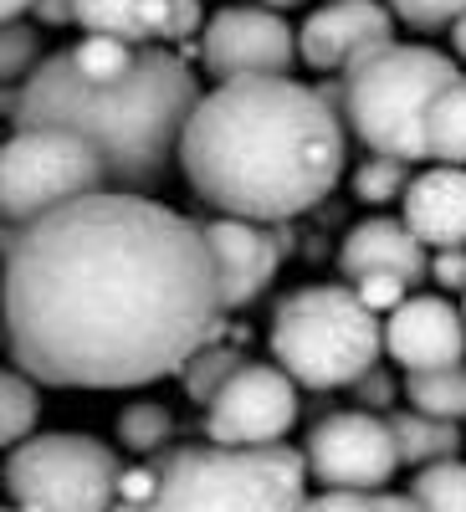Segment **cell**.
Returning <instances> with one entry per match:
<instances>
[{"label":"cell","mask_w":466,"mask_h":512,"mask_svg":"<svg viewBox=\"0 0 466 512\" xmlns=\"http://www.w3.org/2000/svg\"><path fill=\"white\" fill-rule=\"evenodd\" d=\"M31 16H36V21H47V26H77L72 0H31Z\"/></svg>","instance_id":"836d02e7"},{"label":"cell","mask_w":466,"mask_h":512,"mask_svg":"<svg viewBox=\"0 0 466 512\" xmlns=\"http://www.w3.org/2000/svg\"><path fill=\"white\" fill-rule=\"evenodd\" d=\"M159 466H164V456H144L139 466H123L118 472V502L149 507L154 492H159Z\"/></svg>","instance_id":"4dcf8cb0"},{"label":"cell","mask_w":466,"mask_h":512,"mask_svg":"<svg viewBox=\"0 0 466 512\" xmlns=\"http://www.w3.org/2000/svg\"><path fill=\"white\" fill-rule=\"evenodd\" d=\"M385 354L410 369H446L466 359V318L451 297L415 292L385 313Z\"/></svg>","instance_id":"5bb4252c"},{"label":"cell","mask_w":466,"mask_h":512,"mask_svg":"<svg viewBox=\"0 0 466 512\" xmlns=\"http://www.w3.org/2000/svg\"><path fill=\"white\" fill-rule=\"evenodd\" d=\"M461 425H466V420H461Z\"/></svg>","instance_id":"ee69618b"},{"label":"cell","mask_w":466,"mask_h":512,"mask_svg":"<svg viewBox=\"0 0 466 512\" xmlns=\"http://www.w3.org/2000/svg\"><path fill=\"white\" fill-rule=\"evenodd\" d=\"M426 277H431L441 292H466V246H441V251H431Z\"/></svg>","instance_id":"1f68e13d"},{"label":"cell","mask_w":466,"mask_h":512,"mask_svg":"<svg viewBox=\"0 0 466 512\" xmlns=\"http://www.w3.org/2000/svg\"><path fill=\"white\" fill-rule=\"evenodd\" d=\"M41 57H47V41H41V31L31 21H0V88L6 82H26Z\"/></svg>","instance_id":"4316f807"},{"label":"cell","mask_w":466,"mask_h":512,"mask_svg":"<svg viewBox=\"0 0 466 512\" xmlns=\"http://www.w3.org/2000/svg\"><path fill=\"white\" fill-rule=\"evenodd\" d=\"M200 62L216 82L236 77H292L298 67V31L277 6H221L200 26Z\"/></svg>","instance_id":"30bf717a"},{"label":"cell","mask_w":466,"mask_h":512,"mask_svg":"<svg viewBox=\"0 0 466 512\" xmlns=\"http://www.w3.org/2000/svg\"><path fill=\"white\" fill-rule=\"evenodd\" d=\"M262 6H277V11H287V6H308V0H262Z\"/></svg>","instance_id":"ab89813d"},{"label":"cell","mask_w":466,"mask_h":512,"mask_svg":"<svg viewBox=\"0 0 466 512\" xmlns=\"http://www.w3.org/2000/svg\"><path fill=\"white\" fill-rule=\"evenodd\" d=\"M349 395H354L359 410H379V415H385V410L395 405V395H400V379H395L385 364H369V369L349 384Z\"/></svg>","instance_id":"f546056e"},{"label":"cell","mask_w":466,"mask_h":512,"mask_svg":"<svg viewBox=\"0 0 466 512\" xmlns=\"http://www.w3.org/2000/svg\"><path fill=\"white\" fill-rule=\"evenodd\" d=\"M385 6L410 31H446L456 16H466V0H385Z\"/></svg>","instance_id":"83f0119b"},{"label":"cell","mask_w":466,"mask_h":512,"mask_svg":"<svg viewBox=\"0 0 466 512\" xmlns=\"http://www.w3.org/2000/svg\"><path fill=\"white\" fill-rule=\"evenodd\" d=\"M0 512H21V507H11V502H6V507H0Z\"/></svg>","instance_id":"b9f144b4"},{"label":"cell","mask_w":466,"mask_h":512,"mask_svg":"<svg viewBox=\"0 0 466 512\" xmlns=\"http://www.w3.org/2000/svg\"><path fill=\"white\" fill-rule=\"evenodd\" d=\"M0 349H6V318H0Z\"/></svg>","instance_id":"60d3db41"},{"label":"cell","mask_w":466,"mask_h":512,"mask_svg":"<svg viewBox=\"0 0 466 512\" xmlns=\"http://www.w3.org/2000/svg\"><path fill=\"white\" fill-rule=\"evenodd\" d=\"M0 256L6 349L52 390H139L221 338L205 231L149 195H77L26 221Z\"/></svg>","instance_id":"6da1fadb"},{"label":"cell","mask_w":466,"mask_h":512,"mask_svg":"<svg viewBox=\"0 0 466 512\" xmlns=\"http://www.w3.org/2000/svg\"><path fill=\"white\" fill-rule=\"evenodd\" d=\"M400 221L431 251L466 246V164L415 169L400 195Z\"/></svg>","instance_id":"9a60e30c"},{"label":"cell","mask_w":466,"mask_h":512,"mask_svg":"<svg viewBox=\"0 0 466 512\" xmlns=\"http://www.w3.org/2000/svg\"><path fill=\"white\" fill-rule=\"evenodd\" d=\"M298 512H374V492H338V487H323L318 497H303Z\"/></svg>","instance_id":"d6a6232c"},{"label":"cell","mask_w":466,"mask_h":512,"mask_svg":"<svg viewBox=\"0 0 466 512\" xmlns=\"http://www.w3.org/2000/svg\"><path fill=\"white\" fill-rule=\"evenodd\" d=\"M426 159L436 164H466V72L431 98L426 113Z\"/></svg>","instance_id":"d6986e66"},{"label":"cell","mask_w":466,"mask_h":512,"mask_svg":"<svg viewBox=\"0 0 466 512\" xmlns=\"http://www.w3.org/2000/svg\"><path fill=\"white\" fill-rule=\"evenodd\" d=\"M41 420V384L26 369H0V451L21 446Z\"/></svg>","instance_id":"7402d4cb"},{"label":"cell","mask_w":466,"mask_h":512,"mask_svg":"<svg viewBox=\"0 0 466 512\" xmlns=\"http://www.w3.org/2000/svg\"><path fill=\"white\" fill-rule=\"evenodd\" d=\"M16 231H21V226H16V221L6 216V210H0V251H6V246L16 241Z\"/></svg>","instance_id":"74e56055"},{"label":"cell","mask_w":466,"mask_h":512,"mask_svg":"<svg viewBox=\"0 0 466 512\" xmlns=\"http://www.w3.org/2000/svg\"><path fill=\"white\" fill-rule=\"evenodd\" d=\"M395 41V16L385 0H318L298 26V62L313 72H344L364 52Z\"/></svg>","instance_id":"4fadbf2b"},{"label":"cell","mask_w":466,"mask_h":512,"mask_svg":"<svg viewBox=\"0 0 466 512\" xmlns=\"http://www.w3.org/2000/svg\"><path fill=\"white\" fill-rule=\"evenodd\" d=\"M410 497L426 512H466V461L446 456V461H431V466H415Z\"/></svg>","instance_id":"cb8c5ba5"},{"label":"cell","mask_w":466,"mask_h":512,"mask_svg":"<svg viewBox=\"0 0 466 512\" xmlns=\"http://www.w3.org/2000/svg\"><path fill=\"white\" fill-rule=\"evenodd\" d=\"M118 446L129 456H159L169 441H175V410L159 400H129L118 410Z\"/></svg>","instance_id":"44dd1931"},{"label":"cell","mask_w":466,"mask_h":512,"mask_svg":"<svg viewBox=\"0 0 466 512\" xmlns=\"http://www.w3.org/2000/svg\"><path fill=\"white\" fill-rule=\"evenodd\" d=\"M390 436H395V451H400V466H431V461H446L461 451V436L466 425L461 420H441V415H426V410H390Z\"/></svg>","instance_id":"ac0fdd59"},{"label":"cell","mask_w":466,"mask_h":512,"mask_svg":"<svg viewBox=\"0 0 466 512\" xmlns=\"http://www.w3.org/2000/svg\"><path fill=\"white\" fill-rule=\"evenodd\" d=\"M303 461H308V482L338 487V492H379L400 472L390 420L379 410H333V415H323L303 441Z\"/></svg>","instance_id":"9c48e42d"},{"label":"cell","mask_w":466,"mask_h":512,"mask_svg":"<svg viewBox=\"0 0 466 512\" xmlns=\"http://www.w3.org/2000/svg\"><path fill=\"white\" fill-rule=\"evenodd\" d=\"M200 77L164 47H139L134 67L93 82L82 77L67 52L41 57V67L21 82L16 98V128H41V123H62L77 128L108 169V190H134L149 195L169 164L180 154L185 118L200 103Z\"/></svg>","instance_id":"3957f363"},{"label":"cell","mask_w":466,"mask_h":512,"mask_svg":"<svg viewBox=\"0 0 466 512\" xmlns=\"http://www.w3.org/2000/svg\"><path fill=\"white\" fill-rule=\"evenodd\" d=\"M93 190H108V169H103V154L77 128L41 123V128H16L11 139H0V210L16 226Z\"/></svg>","instance_id":"ba28073f"},{"label":"cell","mask_w":466,"mask_h":512,"mask_svg":"<svg viewBox=\"0 0 466 512\" xmlns=\"http://www.w3.org/2000/svg\"><path fill=\"white\" fill-rule=\"evenodd\" d=\"M169 11H175V0H72L82 31L123 36L134 47H159L169 36Z\"/></svg>","instance_id":"e0dca14e"},{"label":"cell","mask_w":466,"mask_h":512,"mask_svg":"<svg viewBox=\"0 0 466 512\" xmlns=\"http://www.w3.org/2000/svg\"><path fill=\"white\" fill-rule=\"evenodd\" d=\"M246 364V354L241 349H231V344H221V338H205V344L180 364V384H185V395L205 410L210 400H216V390Z\"/></svg>","instance_id":"603a6c76"},{"label":"cell","mask_w":466,"mask_h":512,"mask_svg":"<svg viewBox=\"0 0 466 512\" xmlns=\"http://www.w3.org/2000/svg\"><path fill=\"white\" fill-rule=\"evenodd\" d=\"M272 364L298 390H349L385 354V323L349 282H313L287 292L272 313Z\"/></svg>","instance_id":"8992f818"},{"label":"cell","mask_w":466,"mask_h":512,"mask_svg":"<svg viewBox=\"0 0 466 512\" xmlns=\"http://www.w3.org/2000/svg\"><path fill=\"white\" fill-rule=\"evenodd\" d=\"M446 31H451V52H456V57L466 62V16H456V21H451Z\"/></svg>","instance_id":"d590c367"},{"label":"cell","mask_w":466,"mask_h":512,"mask_svg":"<svg viewBox=\"0 0 466 512\" xmlns=\"http://www.w3.org/2000/svg\"><path fill=\"white\" fill-rule=\"evenodd\" d=\"M349 287L359 292V303H364V308H374L379 318H385L390 308H400L405 297H410V282H405V277H395V272H364V277H354Z\"/></svg>","instance_id":"f1b7e54d"},{"label":"cell","mask_w":466,"mask_h":512,"mask_svg":"<svg viewBox=\"0 0 466 512\" xmlns=\"http://www.w3.org/2000/svg\"><path fill=\"white\" fill-rule=\"evenodd\" d=\"M134 57H139L134 41H123V36H98V31H88V36L77 41V47H67V62H72L82 77H93V82L123 77V72L134 67Z\"/></svg>","instance_id":"d4e9b609"},{"label":"cell","mask_w":466,"mask_h":512,"mask_svg":"<svg viewBox=\"0 0 466 512\" xmlns=\"http://www.w3.org/2000/svg\"><path fill=\"white\" fill-rule=\"evenodd\" d=\"M410 175H415V164H405V159H390V154H369V159H359V169H354V200H364V205H400V195H405V185H410Z\"/></svg>","instance_id":"484cf974"},{"label":"cell","mask_w":466,"mask_h":512,"mask_svg":"<svg viewBox=\"0 0 466 512\" xmlns=\"http://www.w3.org/2000/svg\"><path fill=\"white\" fill-rule=\"evenodd\" d=\"M108 512H149V507H134V502H118V497H113V507H108Z\"/></svg>","instance_id":"f35d334b"},{"label":"cell","mask_w":466,"mask_h":512,"mask_svg":"<svg viewBox=\"0 0 466 512\" xmlns=\"http://www.w3.org/2000/svg\"><path fill=\"white\" fill-rule=\"evenodd\" d=\"M349 134L338 108L292 77L216 82L185 118L180 154L190 190L216 216L298 221L344 180Z\"/></svg>","instance_id":"7a4b0ae2"},{"label":"cell","mask_w":466,"mask_h":512,"mask_svg":"<svg viewBox=\"0 0 466 512\" xmlns=\"http://www.w3.org/2000/svg\"><path fill=\"white\" fill-rule=\"evenodd\" d=\"M123 456L88 431L26 436L6 451V497L21 512H108L118 497Z\"/></svg>","instance_id":"52a82bcc"},{"label":"cell","mask_w":466,"mask_h":512,"mask_svg":"<svg viewBox=\"0 0 466 512\" xmlns=\"http://www.w3.org/2000/svg\"><path fill=\"white\" fill-rule=\"evenodd\" d=\"M303 395L282 364L246 359L205 405V436L221 446H267L298 425Z\"/></svg>","instance_id":"8fae6325"},{"label":"cell","mask_w":466,"mask_h":512,"mask_svg":"<svg viewBox=\"0 0 466 512\" xmlns=\"http://www.w3.org/2000/svg\"><path fill=\"white\" fill-rule=\"evenodd\" d=\"M456 57L426 47V41H385L338 72V88H318L344 128L369 149L390 159H426V113L431 98L456 82Z\"/></svg>","instance_id":"277c9868"},{"label":"cell","mask_w":466,"mask_h":512,"mask_svg":"<svg viewBox=\"0 0 466 512\" xmlns=\"http://www.w3.org/2000/svg\"><path fill=\"white\" fill-rule=\"evenodd\" d=\"M400 390L415 410L441 415V420H466V359L446 369H410Z\"/></svg>","instance_id":"ffe728a7"},{"label":"cell","mask_w":466,"mask_h":512,"mask_svg":"<svg viewBox=\"0 0 466 512\" xmlns=\"http://www.w3.org/2000/svg\"><path fill=\"white\" fill-rule=\"evenodd\" d=\"M308 461L282 441L267 446H180L159 466L149 512H298Z\"/></svg>","instance_id":"5b68a950"},{"label":"cell","mask_w":466,"mask_h":512,"mask_svg":"<svg viewBox=\"0 0 466 512\" xmlns=\"http://www.w3.org/2000/svg\"><path fill=\"white\" fill-rule=\"evenodd\" d=\"M374 512H426L410 492H374Z\"/></svg>","instance_id":"e575fe53"},{"label":"cell","mask_w":466,"mask_h":512,"mask_svg":"<svg viewBox=\"0 0 466 512\" xmlns=\"http://www.w3.org/2000/svg\"><path fill=\"white\" fill-rule=\"evenodd\" d=\"M461 318H466V292H461Z\"/></svg>","instance_id":"7bdbcfd3"},{"label":"cell","mask_w":466,"mask_h":512,"mask_svg":"<svg viewBox=\"0 0 466 512\" xmlns=\"http://www.w3.org/2000/svg\"><path fill=\"white\" fill-rule=\"evenodd\" d=\"M205 246L216 262V292L221 313H241L277 282L282 256L292 251L287 221H246V216H216L205 221Z\"/></svg>","instance_id":"7c38bea8"},{"label":"cell","mask_w":466,"mask_h":512,"mask_svg":"<svg viewBox=\"0 0 466 512\" xmlns=\"http://www.w3.org/2000/svg\"><path fill=\"white\" fill-rule=\"evenodd\" d=\"M426 267H431V246L400 216H364L344 236V246H338V272H344V282H354L364 272H395L415 287V282H426Z\"/></svg>","instance_id":"2e32d148"},{"label":"cell","mask_w":466,"mask_h":512,"mask_svg":"<svg viewBox=\"0 0 466 512\" xmlns=\"http://www.w3.org/2000/svg\"><path fill=\"white\" fill-rule=\"evenodd\" d=\"M26 11H31V0H0V21H16Z\"/></svg>","instance_id":"8d00e7d4"}]
</instances>
